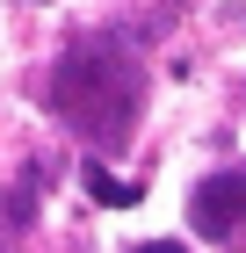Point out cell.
Masks as SVG:
<instances>
[{"mask_svg": "<svg viewBox=\"0 0 246 253\" xmlns=\"http://www.w3.org/2000/svg\"><path fill=\"white\" fill-rule=\"evenodd\" d=\"M138 253H181V246H174V239H152V246H138Z\"/></svg>", "mask_w": 246, "mask_h": 253, "instance_id": "5", "label": "cell"}, {"mask_svg": "<svg viewBox=\"0 0 246 253\" xmlns=\"http://www.w3.org/2000/svg\"><path fill=\"white\" fill-rule=\"evenodd\" d=\"M29 210H37V174H29V181H15V195L0 203V239H7V232H22V224H29Z\"/></svg>", "mask_w": 246, "mask_h": 253, "instance_id": "4", "label": "cell"}, {"mask_svg": "<svg viewBox=\"0 0 246 253\" xmlns=\"http://www.w3.org/2000/svg\"><path fill=\"white\" fill-rule=\"evenodd\" d=\"M51 109L58 123H73L95 152H123L138 130V116H145V65H138V51L116 29H95V37H80L65 58H58L51 73Z\"/></svg>", "mask_w": 246, "mask_h": 253, "instance_id": "1", "label": "cell"}, {"mask_svg": "<svg viewBox=\"0 0 246 253\" xmlns=\"http://www.w3.org/2000/svg\"><path fill=\"white\" fill-rule=\"evenodd\" d=\"M80 181H87V195H95V203H138V181H116L109 167H101V159H87V167H80Z\"/></svg>", "mask_w": 246, "mask_h": 253, "instance_id": "3", "label": "cell"}, {"mask_svg": "<svg viewBox=\"0 0 246 253\" xmlns=\"http://www.w3.org/2000/svg\"><path fill=\"white\" fill-rule=\"evenodd\" d=\"M189 224H196V239L239 246V239H246V167H225V174L196 181V195H189Z\"/></svg>", "mask_w": 246, "mask_h": 253, "instance_id": "2", "label": "cell"}]
</instances>
